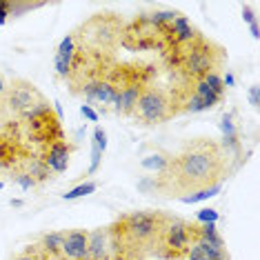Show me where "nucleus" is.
<instances>
[{"mask_svg":"<svg viewBox=\"0 0 260 260\" xmlns=\"http://www.w3.org/2000/svg\"><path fill=\"white\" fill-rule=\"evenodd\" d=\"M232 158L216 140L198 138L189 143L160 174L153 176L156 191L169 198H185L189 193L222 185L229 174Z\"/></svg>","mask_w":260,"mask_h":260,"instance_id":"nucleus-1","label":"nucleus"},{"mask_svg":"<svg viewBox=\"0 0 260 260\" xmlns=\"http://www.w3.org/2000/svg\"><path fill=\"white\" fill-rule=\"evenodd\" d=\"M165 58L171 67L178 69L185 82H196L209 74H218L227 60V54L220 45L211 43L205 36H196L187 45L165 51Z\"/></svg>","mask_w":260,"mask_h":260,"instance_id":"nucleus-2","label":"nucleus"},{"mask_svg":"<svg viewBox=\"0 0 260 260\" xmlns=\"http://www.w3.org/2000/svg\"><path fill=\"white\" fill-rule=\"evenodd\" d=\"M122 20L116 14H96L91 20L82 22L80 31H74L76 45L98 54H111V49L122 38Z\"/></svg>","mask_w":260,"mask_h":260,"instance_id":"nucleus-3","label":"nucleus"},{"mask_svg":"<svg viewBox=\"0 0 260 260\" xmlns=\"http://www.w3.org/2000/svg\"><path fill=\"white\" fill-rule=\"evenodd\" d=\"M167 222L169 218L160 211H134V214L122 216L114 224V229H109V234L120 236L132 245H147V242L160 238Z\"/></svg>","mask_w":260,"mask_h":260,"instance_id":"nucleus-4","label":"nucleus"},{"mask_svg":"<svg viewBox=\"0 0 260 260\" xmlns=\"http://www.w3.org/2000/svg\"><path fill=\"white\" fill-rule=\"evenodd\" d=\"M176 114L178 111H176L174 93L162 89V87H145L134 109V116L145 125H160Z\"/></svg>","mask_w":260,"mask_h":260,"instance_id":"nucleus-5","label":"nucleus"},{"mask_svg":"<svg viewBox=\"0 0 260 260\" xmlns=\"http://www.w3.org/2000/svg\"><path fill=\"white\" fill-rule=\"evenodd\" d=\"M167 29V27H165ZM165 29H158L151 25L147 14H140L138 18H134L129 25L122 29L120 45H125L127 49H165Z\"/></svg>","mask_w":260,"mask_h":260,"instance_id":"nucleus-6","label":"nucleus"},{"mask_svg":"<svg viewBox=\"0 0 260 260\" xmlns=\"http://www.w3.org/2000/svg\"><path fill=\"white\" fill-rule=\"evenodd\" d=\"M43 103H47V100H45L43 93L38 91V87L25 78L11 80L7 85V91H5V98H3L5 107L9 111H14V114H18L20 118H27Z\"/></svg>","mask_w":260,"mask_h":260,"instance_id":"nucleus-7","label":"nucleus"},{"mask_svg":"<svg viewBox=\"0 0 260 260\" xmlns=\"http://www.w3.org/2000/svg\"><path fill=\"white\" fill-rule=\"evenodd\" d=\"M29 134L34 136V140L45 145H51L56 140L62 138V127H60V116L54 114L49 103H43L38 109H34L27 118Z\"/></svg>","mask_w":260,"mask_h":260,"instance_id":"nucleus-8","label":"nucleus"},{"mask_svg":"<svg viewBox=\"0 0 260 260\" xmlns=\"http://www.w3.org/2000/svg\"><path fill=\"white\" fill-rule=\"evenodd\" d=\"M193 227H196V224L185 222V220H169L165 224V229H162V234L158 240H160L169 251L187 253L189 247H191L193 240H196V229Z\"/></svg>","mask_w":260,"mask_h":260,"instance_id":"nucleus-9","label":"nucleus"},{"mask_svg":"<svg viewBox=\"0 0 260 260\" xmlns=\"http://www.w3.org/2000/svg\"><path fill=\"white\" fill-rule=\"evenodd\" d=\"M80 93L85 96L89 103H98L103 105L105 109H114L116 107V98H118V89L116 85L107 78H100V80H93V82H87L85 87L80 89Z\"/></svg>","mask_w":260,"mask_h":260,"instance_id":"nucleus-10","label":"nucleus"},{"mask_svg":"<svg viewBox=\"0 0 260 260\" xmlns=\"http://www.w3.org/2000/svg\"><path fill=\"white\" fill-rule=\"evenodd\" d=\"M62 258L64 260H89V232L87 229L64 232Z\"/></svg>","mask_w":260,"mask_h":260,"instance_id":"nucleus-11","label":"nucleus"},{"mask_svg":"<svg viewBox=\"0 0 260 260\" xmlns=\"http://www.w3.org/2000/svg\"><path fill=\"white\" fill-rule=\"evenodd\" d=\"M69 158H72V145H69L64 138H60V140H56V143L47 145L43 160H45L47 167H49V171H54V174H64L69 167Z\"/></svg>","mask_w":260,"mask_h":260,"instance_id":"nucleus-12","label":"nucleus"},{"mask_svg":"<svg viewBox=\"0 0 260 260\" xmlns=\"http://www.w3.org/2000/svg\"><path fill=\"white\" fill-rule=\"evenodd\" d=\"M74 54H76V36L74 31L67 34L62 38V43L56 49V58H54V67H56V76L58 78L67 80L69 72H72V62H74Z\"/></svg>","mask_w":260,"mask_h":260,"instance_id":"nucleus-13","label":"nucleus"},{"mask_svg":"<svg viewBox=\"0 0 260 260\" xmlns=\"http://www.w3.org/2000/svg\"><path fill=\"white\" fill-rule=\"evenodd\" d=\"M22 160V149L16 138L0 134V169H11L18 167Z\"/></svg>","mask_w":260,"mask_h":260,"instance_id":"nucleus-14","label":"nucleus"},{"mask_svg":"<svg viewBox=\"0 0 260 260\" xmlns=\"http://www.w3.org/2000/svg\"><path fill=\"white\" fill-rule=\"evenodd\" d=\"M111 247L109 227H98L89 232V260H107Z\"/></svg>","mask_w":260,"mask_h":260,"instance_id":"nucleus-15","label":"nucleus"},{"mask_svg":"<svg viewBox=\"0 0 260 260\" xmlns=\"http://www.w3.org/2000/svg\"><path fill=\"white\" fill-rule=\"evenodd\" d=\"M62 240H64V232H51V234L40 236L38 245L54 260H62Z\"/></svg>","mask_w":260,"mask_h":260,"instance_id":"nucleus-16","label":"nucleus"},{"mask_svg":"<svg viewBox=\"0 0 260 260\" xmlns=\"http://www.w3.org/2000/svg\"><path fill=\"white\" fill-rule=\"evenodd\" d=\"M11 260H54V258L47 251H43V247L36 242V245H29L22 251L16 253V256H11Z\"/></svg>","mask_w":260,"mask_h":260,"instance_id":"nucleus-17","label":"nucleus"},{"mask_svg":"<svg viewBox=\"0 0 260 260\" xmlns=\"http://www.w3.org/2000/svg\"><path fill=\"white\" fill-rule=\"evenodd\" d=\"M98 189V185L96 182H82V185H78V187H74L72 191H67V193H62V198L64 200H78V198H85V196H89V193H93Z\"/></svg>","mask_w":260,"mask_h":260,"instance_id":"nucleus-18","label":"nucleus"},{"mask_svg":"<svg viewBox=\"0 0 260 260\" xmlns=\"http://www.w3.org/2000/svg\"><path fill=\"white\" fill-rule=\"evenodd\" d=\"M220 187H222V185H216V187L203 189V191H196V193H189V196H185V198H180V200H182V203H200V200H207V198L216 196V193H218V191H220Z\"/></svg>","mask_w":260,"mask_h":260,"instance_id":"nucleus-19","label":"nucleus"},{"mask_svg":"<svg viewBox=\"0 0 260 260\" xmlns=\"http://www.w3.org/2000/svg\"><path fill=\"white\" fill-rule=\"evenodd\" d=\"M207 82V87H211L216 93H220V96H224V85H222V76L220 74H209L203 78Z\"/></svg>","mask_w":260,"mask_h":260,"instance_id":"nucleus-20","label":"nucleus"},{"mask_svg":"<svg viewBox=\"0 0 260 260\" xmlns=\"http://www.w3.org/2000/svg\"><path fill=\"white\" fill-rule=\"evenodd\" d=\"M93 145H96L103 153H105V149H107V134H105L103 127H96V129H93Z\"/></svg>","mask_w":260,"mask_h":260,"instance_id":"nucleus-21","label":"nucleus"},{"mask_svg":"<svg viewBox=\"0 0 260 260\" xmlns=\"http://www.w3.org/2000/svg\"><path fill=\"white\" fill-rule=\"evenodd\" d=\"M196 218H198V222H216L218 220V211L216 209H200Z\"/></svg>","mask_w":260,"mask_h":260,"instance_id":"nucleus-22","label":"nucleus"},{"mask_svg":"<svg viewBox=\"0 0 260 260\" xmlns=\"http://www.w3.org/2000/svg\"><path fill=\"white\" fill-rule=\"evenodd\" d=\"M100 158H103V151H100L96 145H91V167H89V174H96V171H98Z\"/></svg>","mask_w":260,"mask_h":260,"instance_id":"nucleus-23","label":"nucleus"},{"mask_svg":"<svg viewBox=\"0 0 260 260\" xmlns=\"http://www.w3.org/2000/svg\"><path fill=\"white\" fill-rule=\"evenodd\" d=\"M80 114L85 116V118H89L91 122H98V114H96V111H93V109L89 107V105H82V107H80Z\"/></svg>","mask_w":260,"mask_h":260,"instance_id":"nucleus-24","label":"nucleus"},{"mask_svg":"<svg viewBox=\"0 0 260 260\" xmlns=\"http://www.w3.org/2000/svg\"><path fill=\"white\" fill-rule=\"evenodd\" d=\"M249 103H251L253 109H258V85L249 87Z\"/></svg>","mask_w":260,"mask_h":260,"instance_id":"nucleus-25","label":"nucleus"},{"mask_svg":"<svg viewBox=\"0 0 260 260\" xmlns=\"http://www.w3.org/2000/svg\"><path fill=\"white\" fill-rule=\"evenodd\" d=\"M242 18L249 22V25H253V22H258V20H256V16H253V11H251V7H245V9H242Z\"/></svg>","mask_w":260,"mask_h":260,"instance_id":"nucleus-26","label":"nucleus"},{"mask_svg":"<svg viewBox=\"0 0 260 260\" xmlns=\"http://www.w3.org/2000/svg\"><path fill=\"white\" fill-rule=\"evenodd\" d=\"M5 91H7V85H5V80L0 78V103H3V98H5Z\"/></svg>","mask_w":260,"mask_h":260,"instance_id":"nucleus-27","label":"nucleus"},{"mask_svg":"<svg viewBox=\"0 0 260 260\" xmlns=\"http://www.w3.org/2000/svg\"><path fill=\"white\" fill-rule=\"evenodd\" d=\"M251 36H253V38L260 36V34H258V22H253V25H251Z\"/></svg>","mask_w":260,"mask_h":260,"instance_id":"nucleus-28","label":"nucleus"},{"mask_svg":"<svg viewBox=\"0 0 260 260\" xmlns=\"http://www.w3.org/2000/svg\"><path fill=\"white\" fill-rule=\"evenodd\" d=\"M3 187H5V182H3V180H0V189H3Z\"/></svg>","mask_w":260,"mask_h":260,"instance_id":"nucleus-29","label":"nucleus"}]
</instances>
